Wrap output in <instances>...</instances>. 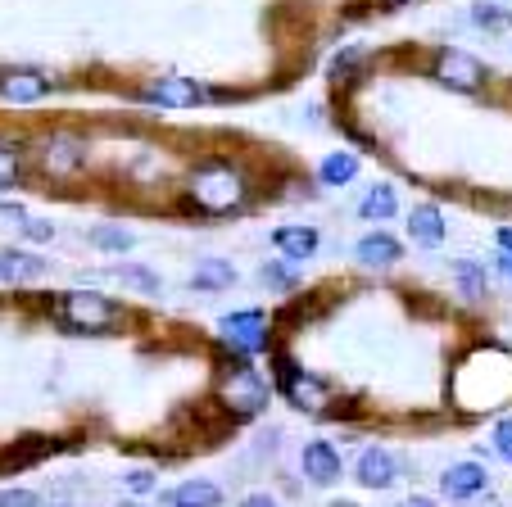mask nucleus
<instances>
[{"label":"nucleus","mask_w":512,"mask_h":507,"mask_svg":"<svg viewBox=\"0 0 512 507\" xmlns=\"http://www.w3.org/2000/svg\"><path fill=\"white\" fill-rule=\"evenodd\" d=\"M241 507H277V498H268V494H250Z\"/></svg>","instance_id":"c756f323"},{"label":"nucleus","mask_w":512,"mask_h":507,"mask_svg":"<svg viewBox=\"0 0 512 507\" xmlns=\"http://www.w3.org/2000/svg\"><path fill=\"white\" fill-rule=\"evenodd\" d=\"M268 403V381H263L254 367H232L223 381V408L236 417H254Z\"/></svg>","instance_id":"20e7f679"},{"label":"nucleus","mask_w":512,"mask_h":507,"mask_svg":"<svg viewBox=\"0 0 512 507\" xmlns=\"http://www.w3.org/2000/svg\"><path fill=\"white\" fill-rule=\"evenodd\" d=\"M186 191H191V204L200 213H227L245 200V177L232 163H200Z\"/></svg>","instance_id":"f257e3e1"},{"label":"nucleus","mask_w":512,"mask_h":507,"mask_svg":"<svg viewBox=\"0 0 512 507\" xmlns=\"http://www.w3.org/2000/svg\"><path fill=\"white\" fill-rule=\"evenodd\" d=\"M472 19L481 23V28H508V10H499V5H476Z\"/></svg>","instance_id":"b1692460"},{"label":"nucleus","mask_w":512,"mask_h":507,"mask_svg":"<svg viewBox=\"0 0 512 507\" xmlns=\"http://www.w3.org/2000/svg\"><path fill=\"white\" fill-rule=\"evenodd\" d=\"M386 5H408V0H386Z\"/></svg>","instance_id":"72a5a7b5"},{"label":"nucleus","mask_w":512,"mask_h":507,"mask_svg":"<svg viewBox=\"0 0 512 507\" xmlns=\"http://www.w3.org/2000/svg\"><path fill=\"white\" fill-rule=\"evenodd\" d=\"M354 259L368 263V268H390V263L404 259V249H399L395 236H381V231H372V236H363L354 245Z\"/></svg>","instance_id":"9b49d317"},{"label":"nucleus","mask_w":512,"mask_h":507,"mask_svg":"<svg viewBox=\"0 0 512 507\" xmlns=\"http://www.w3.org/2000/svg\"><path fill=\"white\" fill-rule=\"evenodd\" d=\"M232 281H236V268L227 259H204L200 268L191 272L195 290H223V286H232Z\"/></svg>","instance_id":"a211bd4d"},{"label":"nucleus","mask_w":512,"mask_h":507,"mask_svg":"<svg viewBox=\"0 0 512 507\" xmlns=\"http://www.w3.org/2000/svg\"><path fill=\"white\" fill-rule=\"evenodd\" d=\"M0 507H41V503L32 489H5V494H0Z\"/></svg>","instance_id":"a878e982"},{"label":"nucleus","mask_w":512,"mask_h":507,"mask_svg":"<svg viewBox=\"0 0 512 507\" xmlns=\"http://www.w3.org/2000/svg\"><path fill=\"white\" fill-rule=\"evenodd\" d=\"M485 64L476 55H467V50H440L435 55V82L449 91H463V96H472V91L485 87Z\"/></svg>","instance_id":"7ed1b4c3"},{"label":"nucleus","mask_w":512,"mask_h":507,"mask_svg":"<svg viewBox=\"0 0 512 507\" xmlns=\"http://www.w3.org/2000/svg\"><path fill=\"white\" fill-rule=\"evenodd\" d=\"M304 476H309L313 485H336L340 480V453L331 449V444L313 440L309 449H304Z\"/></svg>","instance_id":"9d476101"},{"label":"nucleus","mask_w":512,"mask_h":507,"mask_svg":"<svg viewBox=\"0 0 512 507\" xmlns=\"http://www.w3.org/2000/svg\"><path fill=\"white\" fill-rule=\"evenodd\" d=\"M395 476H399V467H395V458H390L386 449H363V458H358V480L368 489H390L395 485Z\"/></svg>","instance_id":"f8f14e48"},{"label":"nucleus","mask_w":512,"mask_h":507,"mask_svg":"<svg viewBox=\"0 0 512 507\" xmlns=\"http://www.w3.org/2000/svg\"><path fill=\"white\" fill-rule=\"evenodd\" d=\"M272 245L281 249V254H286V259H309L313 249H318V231L313 227H277L272 231Z\"/></svg>","instance_id":"4468645a"},{"label":"nucleus","mask_w":512,"mask_h":507,"mask_svg":"<svg viewBox=\"0 0 512 507\" xmlns=\"http://www.w3.org/2000/svg\"><path fill=\"white\" fill-rule=\"evenodd\" d=\"M91 245L96 249H132L136 236L132 231H123V227H96L91 231Z\"/></svg>","instance_id":"412c9836"},{"label":"nucleus","mask_w":512,"mask_h":507,"mask_svg":"<svg viewBox=\"0 0 512 507\" xmlns=\"http://www.w3.org/2000/svg\"><path fill=\"white\" fill-rule=\"evenodd\" d=\"M458 281H463V290H467L472 299H476V295H485V272L476 268V263H467V259L458 263Z\"/></svg>","instance_id":"5701e85b"},{"label":"nucleus","mask_w":512,"mask_h":507,"mask_svg":"<svg viewBox=\"0 0 512 507\" xmlns=\"http://www.w3.org/2000/svg\"><path fill=\"white\" fill-rule=\"evenodd\" d=\"M281 390L295 399V408H309V412H322L327 408V385L309 372H295L290 363H281Z\"/></svg>","instance_id":"0eeeda50"},{"label":"nucleus","mask_w":512,"mask_h":507,"mask_svg":"<svg viewBox=\"0 0 512 507\" xmlns=\"http://www.w3.org/2000/svg\"><path fill=\"white\" fill-rule=\"evenodd\" d=\"M223 340L232 349H241V354H259L263 345H268V317L263 313H232V317H223Z\"/></svg>","instance_id":"39448f33"},{"label":"nucleus","mask_w":512,"mask_h":507,"mask_svg":"<svg viewBox=\"0 0 512 507\" xmlns=\"http://www.w3.org/2000/svg\"><path fill=\"white\" fill-rule=\"evenodd\" d=\"M82 163V145H73V141H55L46 150V168L50 173H73Z\"/></svg>","instance_id":"aec40b11"},{"label":"nucleus","mask_w":512,"mask_h":507,"mask_svg":"<svg viewBox=\"0 0 512 507\" xmlns=\"http://www.w3.org/2000/svg\"><path fill=\"white\" fill-rule=\"evenodd\" d=\"M55 313H59V322L73 326V331H109V326L118 322V308L109 304L105 295H96V290H68L55 304Z\"/></svg>","instance_id":"f03ea898"},{"label":"nucleus","mask_w":512,"mask_h":507,"mask_svg":"<svg viewBox=\"0 0 512 507\" xmlns=\"http://www.w3.org/2000/svg\"><path fill=\"white\" fill-rule=\"evenodd\" d=\"M19 227H23V236H28V240H50V236H55V227H50V222H41V218H23Z\"/></svg>","instance_id":"bb28decb"},{"label":"nucleus","mask_w":512,"mask_h":507,"mask_svg":"<svg viewBox=\"0 0 512 507\" xmlns=\"http://www.w3.org/2000/svg\"><path fill=\"white\" fill-rule=\"evenodd\" d=\"M263 281H268V286H290V281H295V272H290V268H263Z\"/></svg>","instance_id":"c85d7f7f"},{"label":"nucleus","mask_w":512,"mask_h":507,"mask_svg":"<svg viewBox=\"0 0 512 507\" xmlns=\"http://www.w3.org/2000/svg\"><path fill=\"white\" fill-rule=\"evenodd\" d=\"M14 182H19V150H14V145H0V191Z\"/></svg>","instance_id":"4be33fe9"},{"label":"nucleus","mask_w":512,"mask_h":507,"mask_svg":"<svg viewBox=\"0 0 512 507\" xmlns=\"http://www.w3.org/2000/svg\"><path fill=\"white\" fill-rule=\"evenodd\" d=\"M223 503V489L209 485V480H186L168 494V507H218Z\"/></svg>","instance_id":"2eb2a0df"},{"label":"nucleus","mask_w":512,"mask_h":507,"mask_svg":"<svg viewBox=\"0 0 512 507\" xmlns=\"http://www.w3.org/2000/svg\"><path fill=\"white\" fill-rule=\"evenodd\" d=\"M123 507H136V503H123Z\"/></svg>","instance_id":"c9c22d12"},{"label":"nucleus","mask_w":512,"mask_h":507,"mask_svg":"<svg viewBox=\"0 0 512 507\" xmlns=\"http://www.w3.org/2000/svg\"><path fill=\"white\" fill-rule=\"evenodd\" d=\"M50 91V77L37 73V68H5L0 73V96L14 100V105H32Z\"/></svg>","instance_id":"423d86ee"},{"label":"nucleus","mask_w":512,"mask_h":507,"mask_svg":"<svg viewBox=\"0 0 512 507\" xmlns=\"http://www.w3.org/2000/svg\"><path fill=\"white\" fill-rule=\"evenodd\" d=\"M331 507H354V503H331Z\"/></svg>","instance_id":"f704fd0d"},{"label":"nucleus","mask_w":512,"mask_h":507,"mask_svg":"<svg viewBox=\"0 0 512 507\" xmlns=\"http://www.w3.org/2000/svg\"><path fill=\"white\" fill-rule=\"evenodd\" d=\"M499 245H503V249H512V227H503V231H499Z\"/></svg>","instance_id":"2f4dec72"},{"label":"nucleus","mask_w":512,"mask_h":507,"mask_svg":"<svg viewBox=\"0 0 512 507\" xmlns=\"http://www.w3.org/2000/svg\"><path fill=\"white\" fill-rule=\"evenodd\" d=\"M499 268H503V272H508V277H512V249H508V254H503V259H499Z\"/></svg>","instance_id":"473e14b6"},{"label":"nucleus","mask_w":512,"mask_h":507,"mask_svg":"<svg viewBox=\"0 0 512 507\" xmlns=\"http://www.w3.org/2000/svg\"><path fill=\"white\" fill-rule=\"evenodd\" d=\"M145 96L155 100V105H164V109H191V105H200L204 100V91L195 87L191 77H159Z\"/></svg>","instance_id":"6e6552de"},{"label":"nucleus","mask_w":512,"mask_h":507,"mask_svg":"<svg viewBox=\"0 0 512 507\" xmlns=\"http://www.w3.org/2000/svg\"><path fill=\"white\" fill-rule=\"evenodd\" d=\"M127 489H132V494H150V489H155V471H132Z\"/></svg>","instance_id":"cd10ccee"},{"label":"nucleus","mask_w":512,"mask_h":507,"mask_svg":"<svg viewBox=\"0 0 512 507\" xmlns=\"http://www.w3.org/2000/svg\"><path fill=\"white\" fill-rule=\"evenodd\" d=\"M494 449H499V458L512 467V421H499V426H494Z\"/></svg>","instance_id":"393cba45"},{"label":"nucleus","mask_w":512,"mask_h":507,"mask_svg":"<svg viewBox=\"0 0 512 507\" xmlns=\"http://www.w3.org/2000/svg\"><path fill=\"white\" fill-rule=\"evenodd\" d=\"M408 236H413L417 245H440V240H445V213L435 209V204H417V209L408 213Z\"/></svg>","instance_id":"ddd939ff"},{"label":"nucleus","mask_w":512,"mask_h":507,"mask_svg":"<svg viewBox=\"0 0 512 507\" xmlns=\"http://www.w3.org/2000/svg\"><path fill=\"white\" fill-rule=\"evenodd\" d=\"M46 272V263L32 259V254H23V249H0V281H32Z\"/></svg>","instance_id":"dca6fc26"},{"label":"nucleus","mask_w":512,"mask_h":507,"mask_svg":"<svg viewBox=\"0 0 512 507\" xmlns=\"http://www.w3.org/2000/svg\"><path fill=\"white\" fill-rule=\"evenodd\" d=\"M485 467L481 462H458V467H449L445 476H440V489H445V498H472L485 489Z\"/></svg>","instance_id":"1a4fd4ad"},{"label":"nucleus","mask_w":512,"mask_h":507,"mask_svg":"<svg viewBox=\"0 0 512 507\" xmlns=\"http://www.w3.org/2000/svg\"><path fill=\"white\" fill-rule=\"evenodd\" d=\"M399 507H435V503H431V498H404Z\"/></svg>","instance_id":"7c9ffc66"},{"label":"nucleus","mask_w":512,"mask_h":507,"mask_svg":"<svg viewBox=\"0 0 512 507\" xmlns=\"http://www.w3.org/2000/svg\"><path fill=\"white\" fill-rule=\"evenodd\" d=\"M395 209H399V195H395V186H372L368 195H363V204H358V213L368 222H386V218H395Z\"/></svg>","instance_id":"f3484780"},{"label":"nucleus","mask_w":512,"mask_h":507,"mask_svg":"<svg viewBox=\"0 0 512 507\" xmlns=\"http://www.w3.org/2000/svg\"><path fill=\"white\" fill-rule=\"evenodd\" d=\"M318 177H322V186H345V182H354V177H358V159H354L349 150L327 154V159H322V168H318Z\"/></svg>","instance_id":"6ab92c4d"}]
</instances>
